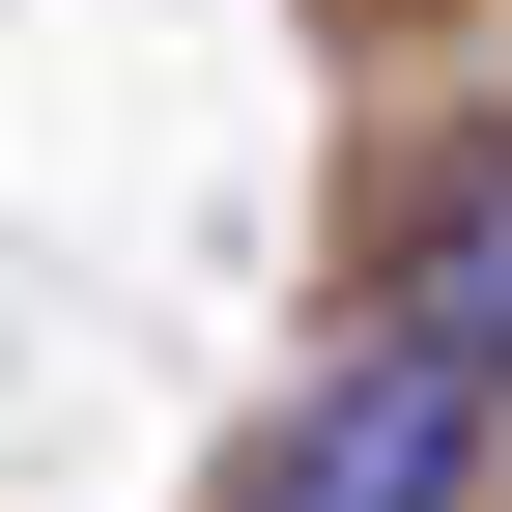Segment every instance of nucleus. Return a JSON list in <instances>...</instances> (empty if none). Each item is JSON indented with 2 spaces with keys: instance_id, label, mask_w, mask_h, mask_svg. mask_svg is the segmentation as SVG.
I'll list each match as a JSON object with an SVG mask.
<instances>
[{
  "instance_id": "f03ea898",
  "label": "nucleus",
  "mask_w": 512,
  "mask_h": 512,
  "mask_svg": "<svg viewBox=\"0 0 512 512\" xmlns=\"http://www.w3.org/2000/svg\"><path fill=\"white\" fill-rule=\"evenodd\" d=\"M399 313H427V342H484V370H512V143L456 171V200H427V256H399Z\"/></svg>"
},
{
  "instance_id": "f257e3e1",
  "label": "nucleus",
  "mask_w": 512,
  "mask_h": 512,
  "mask_svg": "<svg viewBox=\"0 0 512 512\" xmlns=\"http://www.w3.org/2000/svg\"><path fill=\"white\" fill-rule=\"evenodd\" d=\"M484 399H512V370L399 313V342H342V370H313V427L256 456V512H484Z\"/></svg>"
}]
</instances>
